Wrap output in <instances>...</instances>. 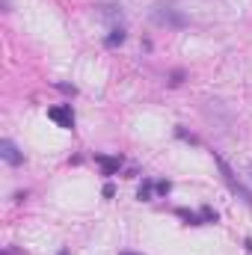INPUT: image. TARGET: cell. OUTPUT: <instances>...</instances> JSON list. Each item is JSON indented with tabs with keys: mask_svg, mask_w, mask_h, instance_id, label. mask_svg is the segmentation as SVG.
I'll return each mask as SVG.
<instances>
[{
	"mask_svg": "<svg viewBox=\"0 0 252 255\" xmlns=\"http://www.w3.org/2000/svg\"><path fill=\"white\" fill-rule=\"evenodd\" d=\"M243 246H246V252L252 255V238H246V240H243Z\"/></svg>",
	"mask_w": 252,
	"mask_h": 255,
	"instance_id": "cell-15",
	"label": "cell"
},
{
	"mask_svg": "<svg viewBox=\"0 0 252 255\" xmlns=\"http://www.w3.org/2000/svg\"><path fill=\"white\" fill-rule=\"evenodd\" d=\"M48 119H51V122H57V125H59V128H65V131H72V128H74V113H72V104L51 107V110H48Z\"/></svg>",
	"mask_w": 252,
	"mask_h": 255,
	"instance_id": "cell-3",
	"label": "cell"
},
{
	"mask_svg": "<svg viewBox=\"0 0 252 255\" xmlns=\"http://www.w3.org/2000/svg\"><path fill=\"white\" fill-rule=\"evenodd\" d=\"M0 157H3L9 166H21V164H24V154L15 149L12 140H3V143H0Z\"/></svg>",
	"mask_w": 252,
	"mask_h": 255,
	"instance_id": "cell-5",
	"label": "cell"
},
{
	"mask_svg": "<svg viewBox=\"0 0 252 255\" xmlns=\"http://www.w3.org/2000/svg\"><path fill=\"white\" fill-rule=\"evenodd\" d=\"M136 199H140V202H151V199H154V181H151V178H146V181L140 184V190H136Z\"/></svg>",
	"mask_w": 252,
	"mask_h": 255,
	"instance_id": "cell-8",
	"label": "cell"
},
{
	"mask_svg": "<svg viewBox=\"0 0 252 255\" xmlns=\"http://www.w3.org/2000/svg\"><path fill=\"white\" fill-rule=\"evenodd\" d=\"M169 190H172V184H169L166 178H160V181H154V193H157V196H169Z\"/></svg>",
	"mask_w": 252,
	"mask_h": 255,
	"instance_id": "cell-11",
	"label": "cell"
},
{
	"mask_svg": "<svg viewBox=\"0 0 252 255\" xmlns=\"http://www.w3.org/2000/svg\"><path fill=\"white\" fill-rule=\"evenodd\" d=\"M175 217H181L187 225H205V220H202V214L199 211H187V208H175Z\"/></svg>",
	"mask_w": 252,
	"mask_h": 255,
	"instance_id": "cell-7",
	"label": "cell"
},
{
	"mask_svg": "<svg viewBox=\"0 0 252 255\" xmlns=\"http://www.w3.org/2000/svg\"><path fill=\"white\" fill-rule=\"evenodd\" d=\"M95 164L101 166L104 175H116L122 169V157L119 154H95Z\"/></svg>",
	"mask_w": 252,
	"mask_h": 255,
	"instance_id": "cell-4",
	"label": "cell"
},
{
	"mask_svg": "<svg viewBox=\"0 0 252 255\" xmlns=\"http://www.w3.org/2000/svg\"><path fill=\"white\" fill-rule=\"evenodd\" d=\"M107 199H113V196H116V187H113V184H104V190H101Z\"/></svg>",
	"mask_w": 252,
	"mask_h": 255,
	"instance_id": "cell-14",
	"label": "cell"
},
{
	"mask_svg": "<svg viewBox=\"0 0 252 255\" xmlns=\"http://www.w3.org/2000/svg\"><path fill=\"white\" fill-rule=\"evenodd\" d=\"M175 136H178V140H184V143H193V146H199V136H196V134H187V131L181 128V125L175 128Z\"/></svg>",
	"mask_w": 252,
	"mask_h": 255,
	"instance_id": "cell-9",
	"label": "cell"
},
{
	"mask_svg": "<svg viewBox=\"0 0 252 255\" xmlns=\"http://www.w3.org/2000/svg\"><path fill=\"white\" fill-rule=\"evenodd\" d=\"M128 39V33H125V27H113L107 36H104V45H107V48H119V45Z\"/></svg>",
	"mask_w": 252,
	"mask_h": 255,
	"instance_id": "cell-6",
	"label": "cell"
},
{
	"mask_svg": "<svg viewBox=\"0 0 252 255\" xmlns=\"http://www.w3.org/2000/svg\"><path fill=\"white\" fill-rule=\"evenodd\" d=\"M181 80H184V72L178 68V72H172V77H169V86H181Z\"/></svg>",
	"mask_w": 252,
	"mask_h": 255,
	"instance_id": "cell-13",
	"label": "cell"
},
{
	"mask_svg": "<svg viewBox=\"0 0 252 255\" xmlns=\"http://www.w3.org/2000/svg\"><path fill=\"white\" fill-rule=\"evenodd\" d=\"M3 255H15V252H12V249H9V252H3Z\"/></svg>",
	"mask_w": 252,
	"mask_h": 255,
	"instance_id": "cell-18",
	"label": "cell"
},
{
	"mask_svg": "<svg viewBox=\"0 0 252 255\" xmlns=\"http://www.w3.org/2000/svg\"><path fill=\"white\" fill-rule=\"evenodd\" d=\"M59 92H65V95H77V86H68V83H54Z\"/></svg>",
	"mask_w": 252,
	"mask_h": 255,
	"instance_id": "cell-12",
	"label": "cell"
},
{
	"mask_svg": "<svg viewBox=\"0 0 252 255\" xmlns=\"http://www.w3.org/2000/svg\"><path fill=\"white\" fill-rule=\"evenodd\" d=\"M119 255H136V252H119Z\"/></svg>",
	"mask_w": 252,
	"mask_h": 255,
	"instance_id": "cell-16",
	"label": "cell"
},
{
	"mask_svg": "<svg viewBox=\"0 0 252 255\" xmlns=\"http://www.w3.org/2000/svg\"><path fill=\"white\" fill-rule=\"evenodd\" d=\"M59 255H68V249H59Z\"/></svg>",
	"mask_w": 252,
	"mask_h": 255,
	"instance_id": "cell-17",
	"label": "cell"
},
{
	"mask_svg": "<svg viewBox=\"0 0 252 255\" xmlns=\"http://www.w3.org/2000/svg\"><path fill=\"white\" fill-rule=\"evenodd\" d=\"M214 160H217V166H220V172H222V178H225V184H228V187H232V193H237L240 199H246V205H252V193L243 187V184L237 181V175L232 172V166H228L225 164V160L220 157V154H214Z\"/></svg>",
	"mask_w": 252,
	"mask_h": 255,
	"instance_id": "cell-1",
	"label": "cell"
},
{
	"mask_svg": "<svg viewBox=\"0 0 252 255\" xmlns=\"http://www.w3.org/2000/svg\"><path fill=\"white\" fill-rule=\"evenodd\" d=\"M154 21H157V24H163V27H175V30L187 27V18L181 15L178 9H172V6H157L154 9Z\"/></svg>",
	"mask_w": 252,
	"mask_h": 255,
	"instance_id": "cell-2",
	"label": "cell"
},
{
	"mask_svg": "<svg viewBox=\"0 0 252 255\" xmlns=\"http://www.w3.org/2000/svg\"><path fill=\"white\" fill-rule=\"evenodd\" d=\"M199 214H202V220H205V225H208V223H217V220H220V214L214 211V208H211V205H205V208H202V211H199Z\"/></svg>",
	"mask_w": 252,
	"mask_h": 255,
	"instance_id": "cell-10",
	"label": "cell"
}]
</instances>
